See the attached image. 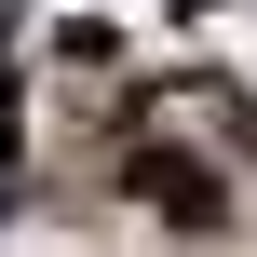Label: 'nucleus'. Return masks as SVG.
<instances>
[{
	"label": "nucleus",
	"instance_id": "nucleus-1",
	"mask_svg": "<svg viewBox=\"0 0 257 257\" xmlns=\"http://www.w3.org/2000/svg\"><path fill=\"white\" fill-rule=\"evenodd\" d=\"M136 176H149V203H163V217H190V230L217 217V176H203V163H136Z\"/></svg>",
	"mask_w": 257,
	"mask_h": 257
}]
</instances>
